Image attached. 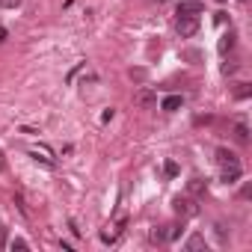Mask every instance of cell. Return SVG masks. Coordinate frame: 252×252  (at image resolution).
<instances>
[{"instance_id": "5", "label": "cell", "mask_w": 252, "mask_h": 252, "mask_svg": "<svg viewBox=\"0 0 252 252\" xmlns=\"http://www.w3.org/2000/svg\"><path fill=\"white\" fill-rule=\"evenodd\" d=\"M134 101H137V107H155V104H158V95H155L152 89H140Z\"/></svg>"}, {"instance_id": "19", "label": "cell", "mask_w": 252, "mask_h": 252, "mask_svg": "<svg viewBox=\"0 0 252 252\" xmlns=\"http://www.w3.org/2000/svg\"><path fill=\"white\" fill-rule=\"evenodd\" d=\"M240 3H249V0H240Z\"/></svg>"}, {"instance_id": "4", "label": "cell", "mask_w": 252, "mask_h": 252, "mask_svg": "<svg viewBox=\"0 0 252 252\" xmlns=\"http://www.w3.org/2000/svg\"><path fill=\"white\" fill-rule=\"evenodd\" d=\"M217 160H220V166H225V169H234V166H240L237 155H234V152H228V149H220V152H217Z\"/></svg>"}, {"instance_id": "9", "label": "cell", "mask_w": 252, "mask_h": 252, "mask_svg": "<svg viewBox=\"0 0 252 252\" xmlns=\"http://www.w3.org/2000/svg\"><path fill=\"white\" fill-rule=\"evenodd\" d=\"M234 134H237V140H240V143H246V140H249V128H246L243 122H237V125H234Z\"/></svg>"}, {"instance_id": "7", "label": "cell", "mask_w": 252, "mask_h": 252, "mask_svg": "<svg viewBox=\"0 0 252 252\" xmlns=\"http://www.w3.org/2000/svg\"><path fill=\"white\" fill-rule=\"evenodd\" d=\"M187 249H190V252H199V249H208V243H205V237H202V234H190Z\"/></svg>"}, {"instance_id": "12", "label": "cell", "mask_w": 252, "mask_h": 252, "mask_svg": "<svg viewBox=\"0 0 252 252\" xmlns=\"http://www.w3.org/2000/svg\"><path fill=\"white\" fill-rule=\"evenodd\" d=\"M9 249H21V252H24V249H30V243H27L24 237H15V240L9 243Z\"/></svg>"}, {"instance_id": "3", "label": "cell", "mask_w": 252, "mask_h": 252, "mask_svg": "<svg viewBox=\"0 0 252 252\" xmlns=\"http://www.w3.org/2000/svg\"><path fill=\"white\" fill-rule=\"evenodd\" d=\"M175 211H178L181 217H193L199 208H196V202H193V199H187V196H178V199H175Z\"/></svg>"}, {"instance_id": "10", "label": "cell", "mask_w": 252, "mask_h": 252, "mask_svg": "<svg viewBox=\"0 0 252 252\" xmlns=\"http://www.w3.org/2000/svg\"><path fill=\"white\" fill-rule=\"evenodd\" d=\"M30 158L39 160V163H45V166H54V160L48 158V152H30Z\"/></svg>"}, {"instance_id": "8", "label": "cell", "mask_w": 252, "mask_h": 252, "mask_svg": "<svg viewBox=\"0 0 252 252\" xmlns=\"http://www.w3.org/2000/svg\"><path fill=\"white\" fill-rule=\"evenodd\" d=\"M231 48H234V36H231V33H225V36L220 39V54H228Z\"/></svg>"}, {"instance_id": "17", "label": "cell", "mask_w": 252, "mask_h": 252, "mask_svg": "<svg viewBox=\"0 0 252 252\" xmlns=\"http://www.w3.org/2000/svg\"><path fill=\"white\" fill-rule=\"evenodd\" d=\"M249 95V86L246 83H240V89H237V98H246Z\"/></svg>"}, {"instance_id": "20", "label": "cell", "mask_w": 252, "mask_h": 252, "mask_svg": "<svg viewBox=\"0 0 252 252\" xmlns=\"http://www.w3.org/2000/svg\"><path fill=\"white\" fill-rule=\"evenodd\" d=\"M217 3H225V0H217Z\"/></svg>"}, {"instance_id": "14", "label": "cell", "mask_w": 252, "mask_h": 252, "mask_svg": "<svg viewBox=\"0 0 252 252\" xmlns=\"http://www.w3.org/2000/svg\"><path fill=\"white\" fill-rule=\"evenodd\" d=\"M0 6H6V9H18V6H21V0H0Z\"/></svg>"}, {"instance_id": "13", "label": "cell", "mask_w": 252, "mask_h": 252, "mask_svg": "<svg viewBox=\"0 0 252 252\" xmlns=\"http://www.w3.org/2000/svg\"><path fill=\"white\" fill-rule=\"evenodd\" d=\"M202 190H205V181L202 178H193L190 181V193H202Z\"/></svg>"}, {"instance_id": "11", "label": "cell", "mask_w": 252, "mask_h": 252, "mask_svg": "<svg viewBox=\"0 0 252 252\" xmlns=\"http://www.w3.org/2000/svg\"><path fill=\"white\" fill-rule=\"evenodd\" d=\"M163 172H166L169 178H175V175H178V163H175V160H166V163H163Z\"/></svg>"}, {"instance_id": "16", "label": "cell", "mask_w": 252, "mask_h": 252, "mask_svg": "<svg viewBox=\"0 0 252 252\" xmlns=\"http://www.w3.org/2000/svg\"><path fill=\"white\" fill-rule=\"evenodd\" d=\"M3 246H6V225L0 222V249H3Z\"/></svg>"}, {"instance_id": "15", "label": "cell", "mask_w": 252, "mask_h": 252, "mask_svg": "<svg viewBox=\"0 0 252 252\" xmlns=\"http://www.w3.org/2000/svg\"><path fill=\"white\" fill-rule=\"evenodd\" d=\"M152 240H155V243H163V240H166V231H158V228H155V231H152Z\"/></svg>"}, {"instance_id": "1", "label": "cell", "mask_w": 252, "mask_h": 252, "mask_svg": "<svg viewBox=\"0 0 252 252\" xmlns=\"http://www.w3.org/2000/svg\"><path fill=\"white\" fill-rule=\"evenodd\" d=\"M178 33H181L184 39L196 36V33H199V15H178Z\"/></svg>"}, {"instance_id": "21", "label": "cell", "mask_w": 252, "mask_h": 252, "mask_svg": "<svg viewBox=\"0 0 252 252\" xmlns=\"http://www.w3.org/2000/svg\"><path fill=\"white\" fill-rule=\"evenodd\" d=\"M158 3H163V0H158Z\"/></svg>"}, {"instance_id": "2", "label": "cell", "mask_w": 252, "mask_h": 252, "mask_svg": "<svg viewBox=\"0 0 252 252\" xmlns=\"http://www.w3.org/2000/svg\"><path fill=\"white\" fill-rule=\"evenodd\" d=\"M202 0H181L178 3V15H202Z\"/></svg>"}, {"instance_id": "6", "label": "cell", "mask_w": 252, "mask_h": 252, "mask_svg": "<svg viewBox=\"0 0 252 252\" xmlns=\"http://www.w3.org/2000/svg\"><path fill=\"white\" fill-rule=\"evenodd\" d=\"M181 104H184V98H181V95H166V98L160 101V110H166V113H175Z\"/></svg>"}, {"instance_id": "18", "label": "cell", "mask_w": 252, "mask_h": 252, "mask_svg": "<svg viewBox=\"0 0 252 252\" xmlns=\"http://www.w3.org/2000/svg\"><path fill=\"white\" fill-rule=\"evenodd\" d=\"M9 33H6V27H0V45H3V39H6Z\"/></svg>"}]
</instances>
